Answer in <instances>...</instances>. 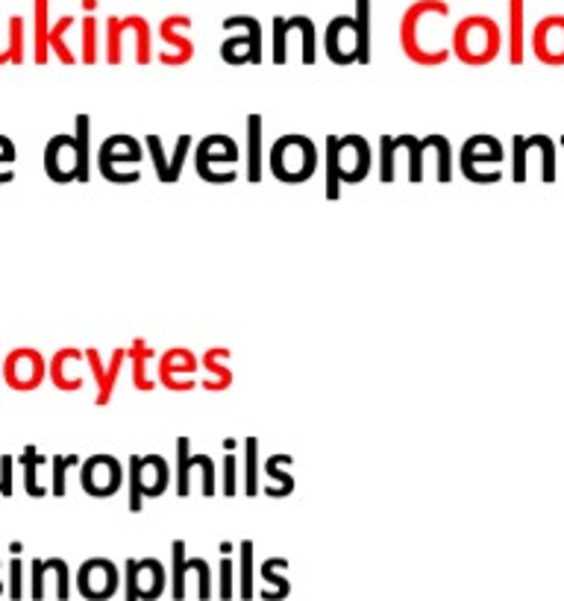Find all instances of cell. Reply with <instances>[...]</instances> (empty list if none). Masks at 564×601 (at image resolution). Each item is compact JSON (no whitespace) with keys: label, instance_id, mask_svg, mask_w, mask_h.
Segmentation results:
<instances>
[{"label":"cell","instance_id":"cell-24","mask_svg":"<svg viewBox=\"0 0 564 601\" xmlns=\"http://www.w3.org/2000/svg\"><path fill=\"white\" fill-rule=\"evenodd\" d=\"M9 33V53H12V62H24V18L12 15L7 21Z\"/></svg>","mask_w":564,"mask_h":601},{"label":"cell","instance_id":"cell-10","mask_svg":"<svg viewBox=\"0 0 564 601\" xmlns=\"http://www.w3.org/2000/svg\"><path fill=\"white\" fill-rule=\"evenodd\" d=\"M238 162V147L236 141L227 139V135H209L206 141H200V147H197V174L206 179V183H229L224 171L218 165L236 167Z\"/></svg>","mask_w":564,"mask_h":601},{"label":"cell","instance_id":"cell-28","mask_svg":"<svg viewBox=\"0 0 564 601\" xmlns=\"http://www.w3.org/2000/svg\"><path fill=\"white\" fill-rule=\"evenodd\" d=\"M21 569H24L21 558H12V564H9V590H7L12 599H21V595H24V581H21Z\"/></svg>","mask_w":564,"mask_h":601},{"label":"cell","instance_id":"cell-5","mask_svg":"<svg viewBox=\"0 0 564 601\" xmlns=\"http://www.w3.org/2000/svg\"><path fill=\"white\" fill-rule=\"evenodd\" d=\"M167 488V463L159 455L130 458V511L139 514L148 496H162Z\"/></svg>","mask_w":564,"mask_h":601},{"label":"cell","instance_id":"cell-14","mask_svg":"<svg viewBox=\"0 0 564 601\" xmlns=\"http://www.w3.org/2000/svg\"><path fill=\"white\" fill-rule=\"evenodd\" d=\"M30 572H33V590H30V599H44V595H47V581L56 584V599H68L70 572L68 567H65V560L35 558L33 564H30Z\"/></svg>","mask_w":564,"mask_h":601},{"label":"cell","instance_id":"cell-19","mask_svg":"<svg viewBox=\"0 0 564 601\" xmlns=\"http://www.w3.org/2000/svg\"><path fill=\"white\" fill-rule=\"evenodd\" d=\"M21 467H24V490L30 493L33 499H42L51 493V488L44 484V481H39V470H44V467H51V461L44 458V455L35 452V446H26L24 455H21Z\"/></svg>","mask_w":564,"mask_h":601},{"label":"cell","instance_id":"cell-30","mask_svg":"<svg viewBox=\"0 0 564 601\" xmlns=\"http://www.w3.org/2000/svg\"><path fill=\"white\" fill-rule=\"evenodd\" d=\"M12 463H15L12 455H3V458H0V496L3 499L12 496Z\"/></svg>","mask_w":564,"mask_h":601},{"label":"cell","instance_id":"cell-6","mask_svg":"<svg viewBox=\"0 0 564 601\" xmlns=\"http://www.w3.org/2000/svg\"><path fill=\"white\" fill-rule=\"evenodd\" d=\"M141 162V144L130 135H112V139H106L97 150V167H100V174L109 179V183H121L130 185L135 183L139 176L130 174V171H123V165L135 167Z\"/></svg>","mask_w":564,"mask_h":601},{"label":"cell","instance_id":"cell-34","mask_svg":"<svg viewBox=\"0 0 564 601\" xmlns=\"http://www.w3.org/2000/svg\"><path fill=\"white\" fill-rule=\"evenodd\" d=\"M7 62H12V53H9V33L7 39L0 42V65H7Z\"/></svg>","mask_w":564,"mask_h":601},{"label":"cell","instance_id":"cell-32","mask_svg":"<svg viewBox=\"0 0 564 601\" xmlns=\"http://www.w3.org/2000/svg\"><path fill=\"white\" fill-rule=\"evenodd\" d=\"M250 551H253V543H241V576H245V590L241 595H250Z\"/></svg>","mask_w":564,"mask_h":601},{"label":"cell","instance_id":"cell-31","mask_svg":"<svg viewBox=\"0 0 564 601\" xmlns=\"http://www.w3.org/2000/svg\"><path fill=\"white\" fill-rule=\"evenodd\" d=\"M256 440L247 437V493L256 496Z\"/></svg>","mask_w":564,"mask_h":601},{"label":"cell","instance_id":"cell-23","mask_svg":"<svg viewBox=\"0 0 564 601\" xmlns=\"http://www.w3.org/2000/svg\"><path fill=\"white\" fill-rule=\"evenodd\" d=\"M77 463V455H56V458H51V493L56 499L65 496V490H68L65 479H68V470H74Z\"/></svg>","mask_w":564,"mask_h":601},{"label":"cell","instance_id":"cell-4","mask_svg":"<svg viewBox=\"0 0 564 601\" xmlns=\"http://www.w3.org/2000/svg\"><path fill=\"white\" fill-rule=\"evenodd\" d=\"M44 171L53 183H86L91 174V162L83 156V147L74 132L53 135L44 147Z\"/></svg>","mask_w":564,"mask_h":601},{"label":"cell","instance_id":"cell-22","mask_svg":"<svg viewBox=\"0 0 564 601\" xmlns=\"http://www.w3.org/2000/svg\"><path fill=\"white\" fill-rule=\"evenodd\" d=\"M74 26V18L65 15L59 18L56 24H51V35H47V42H51V51L59 56V62H65V65H74L77 62V53L70 51V44H68V30Z\"/></svg>","mask_w":564,"mask_h":601},{"label":"cell","instance_id":"cell-29","mask_svg":"<svg viewBox=\"0 0 564 601\" xmlns=\"http://www.w3.org/2000/svg\"><path fill=\"white\" fill-rule=\"evenodd\" d=\"M394 150H397V144H394V139H382V183H391V179H394Z\"/></svg>","mask_w":564,"mask_h":601},{"label":"cell","instance_id":"cell-27","mask_svg":"<svg viewBox=\"0 0 564 601\" xmlns=\"http://www.w3.org/2000/svg\"><path fill=\"white\" fill-rule=\"evenodd\" d=\"M268 476H273V479L280 481V455H273L271 461H268ZM291 488H294V479L291 476H282V488H271L264 490L268 496H289Z\"/></svg>","mask_w":564,"mask_h":601},{"label":"cell","instance_id":"cell-13","mask_svg":"<svg viewBox=\"0 0 564 601\" xmlns=\"http://www.w3.org/2000/svg\"><path fill=\"white\" fill-rule=\"evenodd\" d=\"M502 162V147L500 141L491 139V135H476L462 147V171H465L467 179L474 183H488L482 165L497 167Z\"/></svg>","mask_w":564,"mask_h":601},{"label":"cell","instance_id":"cell-17","mask_svg":"<svg viewBox=\"0 0 564 601\" xmlns=\"http://www.w3.org/2000/svg\"><path fill=\"white\" fill-rule=\"evenodd\" d=\"M259 21L250 24L247 35H232L227 42L220 44V56L229 62V65H245V62H256L259 59V53H262V44H259Z\"/></svg>","mask_w":564,"mask_h":601},{"label":"cell","instance_id":"cell-33","mask_svg":"<svg viewBox=\"0 0 564 601\" xmlns=\"http://www.w3.org/2000/svg\"><path fill=\"white\" fill-rule=\"evenodd\" d=\"M220 576H224V590H220V595H232V590H229V576H232V560H224L220 564Z\"/></svg>","mask_w":564,"mask_h":601},{"label":"cell","instance_id":"cell-2","mask_svg":"<svg viewBox=\"0 0 564 601\" xmlns=\"http://www.w3.org/2000/svg\"><path fill=\"white\" fill-rule=\"evenodd\" d=\"M368 0H359V12L352 18H335L326 26V53L338 65L370 59V30H368Z\"/></svg>","mask_w":564,"mask_h":601},{"label":"cell","instance_id":"cell-36","mask_svg":"<svg viewBox=\"0 0 564 601\" xmlns=\"http://www.w3.org/2000/svg\"><path fill=\"white\" fill-rule=\"evenodd\" d=\"M0 375H3V373H0Z\"/></svg>","mask_w":564,"mask_h":601},{"label":"cell","instance_id":"cell-21","mask_svg":"<svg viewBox=\"0 0 564 601\" xmlns=\"http://www.w3.org/2000/svg\"><path fill=\"white\" fill-rule=\"evenodd\" d=\"M47 12H51V0H35V39H33V59L39 65L47 62L51 56V42H47V35H51V24H47Z\"/></svg>","mask_w":564,"mask_h":601},{"label":"cell","instance_id":"cell-1","mask_svg":"<svg viewBox=\"0 0 564 601\" xmlns=\"http://www.w3.org/2000/svg\"><path fill=\"white\" fill-rule=\"evenodd\" d=\"M370 167L368 141L361 135H329L326 139V197L335 200L341 183H361Z\"/></svg>","mask_w":564,"mask_h":601},{"label":"cell","instance_id":"cell-8","mask_svg":"<svg viewBox=\"0 0 564 601\" xmlns=\"http://www.w3.org/2000/svg\"><path fill=\"white\" fill-rule=\"evenodd\" d=\"M121 481L123 470L112 455H91V458L83 461V467H79V484H83V490H86L88 496L95 499L115 496V493L121 490Z\"/></svg>","mask_w":564,"mask_h":601},{"label":"cell","instance_id":"cell-3","mask_svg":"<svg viewBox=\"0 0 564 601\" xmlns=\"http://www.w3.org/2000/svg\"><path fill=\"white\" fill-rule=\"evenodd\" d=\"M317 150L315 141L306 135H282L271 147V171L280 183H306L315 174Z\"/></svg>","mask_w":564,"mask_h":601},{"label":"cell","instance_id":"cell-18","mask_svg":"<svg viewBox=\"0 0 564 601\" xmlns=\"http://www.w3.org/2000/svg\"><path fill=\"white\" fill-rule=\"evenodd\" d=\"M247 179L250 183L262 179V118L259 114L247 118Z\"/></svg>","mask_w":564,"mask_h":601},{"label":"cell","instance_id":"cell-16","mask_svg":"<svg viewBox=\"0 0 564 601\" xmlns=\"http://www.w3.org/2000/svg\"><path fill=\"white\" fill-rule=\"evenodd\" d=\"M79 361H83V352L77 349H62L56 352L47 367L51 373V382L59 387V391H79L83 387V373H79Z\"/></svg>","mask_w":564,"mask_h":601},{"label":"cell","instance_id":"cell-25","mask_svg":"<svg viewBox=\"0 0 564 601\" xmlns=\"http://www.w3.org/2000/svg\"><path fill=\"white\" fill-rule=\"evenodd\" d=\"M15 144L7 139V135H0V185H7L15 179Z\"/></svg>","mask_w":564,"mask_h":601},{"label":"cell","instance_id":"cell-15","mask_svg":"<svg viewBox=\"0 0 564 601\" xmlns=\"http://www.w3.org/2000/svg\"><path fill=\"white\" fill-rule=\"evenodd\" d=\"M176 141H180V147H176L174 159H165V150H162V139H159V135H148V139H144L150 156H153V165H156L159 183H176V176L183 171L185 156H188V150H192V139H188V135H180Z\"/></svg>","mask_w":564,"mask_h":601},{"label":"cell","instance_id":"cell-12","mask_svg":"<svg viewBox=\"0 0 564 601\" xmlns=\"http://www.w3.org/2000/svg\"><path fill=\"white\" fill-rule=\"evenodd\" d=\"M77 590L83 599H109L118 593V567L112 560H86L77 569Z\"/></svg>","mask_w":564,"mask_h":601},{"label":"cell","instance_id":"cell-35","mask_svg":"<svg viewBox=\"0 0 564 601\" xmlns=\"http://www.w3.org/2000/svg\"><path fill=\"white\" fill-rule=\"evenodd\" d=\"M0 572H3V564H0ZM0 593H3V581H0Z\"/></svg>","mask_w":564,"mask_h":601},{"label":"cell","instance_id":"cell-20","mask_svg":"<svg viewBox=\"0 0 564 601\" xmlns=\"http://www.w3.org/2000/svg\"><path fill=\"white\" fill-rule=\"evenodd\" d=\"M88 364H91V373L97 375V402L100 405H106L109 402V396H112V384L115 379H118V370H121V361H123V352H115L112 356V364L104 367L100 364V356L97 352H86Z\"/></svg>","mask_w":564,"mask_h":601},{"label":"cell","instance_id":"cell-11","mask_svg":"<svg viewBox=\"0 0 564 601\" xmlns=\"http://www.w3.org/2000/svg\"><path fill=\"white\" fill-rule=\"evenodd\" d=\"M127 599H156L165 590V567L159 560H127Z\"/></svg>","mask_w":564,"mask_h":601},{"label":"cell","instance_id":"cell-26","mask_svg":"<svg viewBox=\"0 0 564 601\" xmlns=\"http://www.w3.org/2000/svg\"><path fill=\"white\" fill-rule=\"evenodd\" d=\"M97 59V24L95 18L86 15L83 21V62H95Z\"/></svg>","mask_w":564,"mask_h":601},{"label":"cell","instance_id":"cell-7","mask_svg":"<svg viewBox=\"0 0 564 601\" xmlns=\"http://www.w3.org/2000/svg\"><path fill=\"white\" fill-rule=\"evenodd\" d=\"M3 382L12 387V391H35L39 384L47 379V364L44 358L35 352V349H12L7 358H3Z\"/></svg>","mask_w":564,"mask_h":601},{"label":"cell","instance_id":"cell-9","mask_svg":"<svg viewBox=\"0 0 564 601\" xmlns=\"http://www.w3.org/2000/svg\"><path fill=\"white\" fill-rule=\"evenodd\" d=\"M479 30V18H467V21H462L456 30V35H453V44H456V53L462 56V59L470 65H482V59H491V56H497V26L488 21L482 30V35L476 33Z\"/></svg>","mask_w":564,"mask_h":601}]
</instances>
